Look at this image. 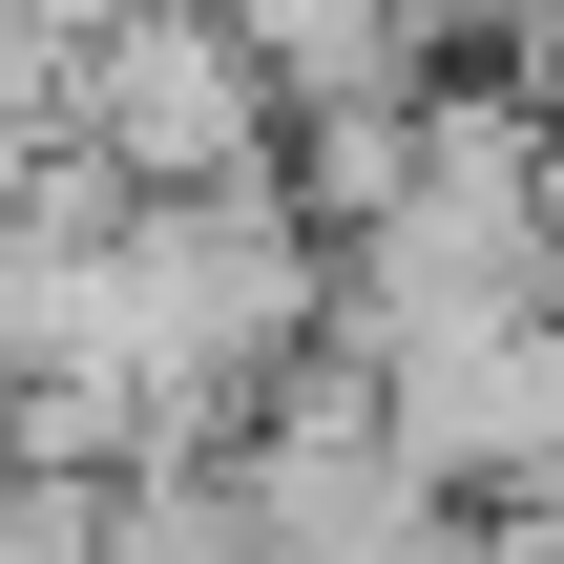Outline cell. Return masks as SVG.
Returning <instances> with one entry per match:
<instances>
[{
    "instance_id": "obj_1",
    "label": "cell",
    "mask_w": 564,
    "mask_h": 564,
    "mask_svg": "<svg viewBox=\"0 0 564 564\" xmlns=\"http://www.w3.org/2000/svg\"><path fill=\"white\" fill-rule=\"evenodd\" d=\"M63 147H84L126 209H167V188H251V167H272V105H251V63H230V21H105V42L63 63Z\"/></svg>"
},
{
    "instance_id": "obj_3",
    "label": "cell",
    "mask_w": 564,
    "mask_h": 564,
    "mask_svg": "<svg viewBox=\"0 0 564 564\" xmlns=\"http://www.w3.org/2000/svg\"><path fill=\"white\" fill-rule=\"evenodd\" d=\"M523 293L564 314V84H544V147H523Z\"/></svg>"
},
{
    "instance_id": "obj_2",
    "label": "cell",
    "mask_w": 564,
    "mask_h": 564,
    "mask_svg": "<svg viewBox=\"0 0 564 564\" xmlns=\"http://www.w3.org/2000/svg\"><path fill=\"white\" fill-rule=\"evenodd\" d=\"M105 564H251V523H230L209 460H126L105 481Z\"/></svg>"
},
{
    "instance_id": "obj_4",
    "label": "cell",
    "mask_w": 564,
    "mask_h": 564,
    "mask_svg": "<svg viewBox=\"0 0 564 564\" xmlns=\"http://www.w3.org/2000/svg\"><path fill=\"white\" fill-rule=\"evenodd\" d=\"M0 21H21L42 63H84V42H105V21H147V0H0Z\"/></svg>"
}]
</instances>
